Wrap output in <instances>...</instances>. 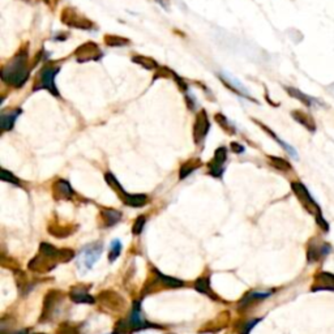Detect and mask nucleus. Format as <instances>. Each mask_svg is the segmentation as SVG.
<instances>
[{
    "label": "nucleus",
    "mask_w": 334,
    "mask_h": 334,
    "mask_svg": "<svg viewBox=\"0 0 334 334\" xmlns=\"http://www.w3.org/2000/svg\"><path fill=\"white\" fill-rule=\"evenodd\" d=\"M31 67L29 64V51L27 45L20 47V50L1 67L0 78L1 81L12 88H23L29 78Z\"/></svg>",
    "instance_id": "1"
},
{
    "label": "nucleus",
    "mask_w": 334,
    "mask_h": 334,
    "mask_svg": "<svg viewBox=\"0 0 334 334\" xmlns=\"http://www.w3.org/2000/svg\"><path fill=\"white\" fill-rule=\"evenodd\" d=\"M59 71H60V67L56 64H52V63L45 64L37 73V77L33 84V92L47 90L55 97H60L56 84H55V78L58 76Z\"/></svg>",
    "instance_id": "2"
},
{
    "label": "nucleus",
    "mask_w": 334,
    "mask_h": 334,
    "mask_svg": "<svg viewBox=\"0 0 334 334\" xmlns=\"http://www.w3.org/2000/svg\"><path fill=\"white\" fill-rule=\"evenodd\" d=\"M60 20L67 26L73 27V29H80V30H93L94 29L93 21L72 7H66L63 9Z\"/></svg>",
    "instance_id": "3"
},
{
    "label": "nucleus",
    "mask_w": 334,
    "mask_h": 334,
    "mask_svg": "<svg viewBox=\"0 0 334 334\" xmlns=\"http://www.w3.org/2000/svg\"><path fill=\"white\" fill-rule=\"evenodd\" d=\"M291 190L294 191V193L299 201L302 202V205L306 208V209L310 212L311 214L316 215V219H320L323 218V213H321V209L320 206L317 205V202L315 201V198L312 197L310 191L307 190V187L304 186L302 182H291Z\"/></svg>",
    "instance_id": "4"
},
{
    "label": "nucleus",
    "mask_w": 334,
    "mask_h": 334,
    "mask_svg": "<svg viewBox=\"0 0 334 334\" xmlns=\"http://www.w3.org/2000/svg\"><path fill=\"white\" fill-rule=\"evenodd\" d=\"M103 52L99 46L94 42H86L74 50V59L77 63H88L101 60Z\"/></svg>",
    "instance_id": "5"
},
{
    "label": "nucleus",
    "mask_w": 334,
    "mask_h": 334,
    "mask_svg": "<svg viewBox=\"0 0 334 334\" xmlns=\"http://www.w3.org/2000/svg\"><path fill=\"white\" fill-rule=\"evenodd\" d=\"M97 300L102 307H105L106 310H110V311L120 312L125 308V300L118 292L113 291V290L102 291L97 296Z\"/></svg>",
    "instance_id": "6"
},
{
    "label": "nucleus",
    "mask_w": 334,
    "mask_h": 334,
    "mask_svg": "<svg viewBox=\"0 0 334 334\" xmlns=\"http://www.w3.org/2000/svg\"><path fill=\"white\" fill-rule=\"evenodd\" d=\"M63 298V294L59 290H50L47 292L45 299H43V310L39 317V323H46L48 320L52 319L54 311L56 310V306Z\"/></svg>",
    "instance_id": "7"
},
{
    "label": "nucleus",
    "mask_w": 334,
    "mask_h": 334,
    "mask_svg": "<svg viewBox=\"0 0 334 334\" xmlns=\"http://www.w3.org/2000/svg\"><path fill=\"white\" fill-rule=\"evenodd\" d=\"M218 77L221 78L222 82H223V85H225L226 88H229V89L231 90V92H234L237 95H240V97L247 98V99H249V101H253L257 103L256 99H255V98L249 94L247 88H245V86L243 85V84H241L238 78H235L234 76L227 73V72H219V73H218Z\"/></svg>",
    "instance_id": "8"
},
{
    "label": "nucleus",
    "mask_w": 334,
    "mask_h": 334,
    "mask_svg": "<svg viewBox=\"0 0 334 334\" xmlns=\"http://www.w3.org/2000/svg\"><path fill=\"white\" fill-rule=\"evenodd\" d=\"M210 129V121L209 117L206 114L205 110H200L196 115V120L193 124V140L196 144H200L204 141L208 132Z\"/></svg>",
    "instance_id": "9"
},
{
    "label": "nucleus",
    "mask_w": 334,
    "mask_h": 334,
    "mask_svg": "<svg viewBox=\"0 0 334 334\" xmlns=\"http://www.w3.org/2000/svg\"><path fill=\"white\" fill-rule=\"evenodd\" d=\"M148 328H157V325L150 324L149 321L141 319V311H140V300H137L133 303V308L131 315L127 319V331L135 332L141 331V329H148Z\"/></svg>",
    "instance_id": "10"
},
{
    "label": "nucleus",
    "mask_w": 334,
    "mask_h": 334,
    "mask_svg": "<svg viewBox=\"0 0 334 334\" xmlns=\"http://www.w3.org/2000/svg\"><path fill=\"white\" fill-rule=\"evenodd\" d=\"M331 252H332L331 244L324 243V241H319L317 239H313V240L310 241V244H308L307 259L310 262H316V261L323 260V259H325L327 256H329V253Z\"/></svg>",
    "instance_id": "11"
},
{
    "label": "nucleus",
    "mask_w": 334,
    "mask_h": 334,
    "mask_svg": "<svg viewBox=\"0 0 334 334\" xmlns=\"http://www.w3.org/2000/svg\"><path fill=\"white\" fill-rule=\"evenodd\" d=\"M103 252V245L101 241H95L92 244H88L85 248L81 251V261L86 266V269H92L93 265L101 259V255Z\"/></svg>",
    "instance_id": "12"
},
{
    "label": "nucleus",
    "mask_w": 334,
    "mask_h": 334,
    "mask_svg": "<svg viewBox=\"0 0 334 334\" xmlns=\"http://www.w3.org/2000/svg\"><path fill=\"white\" fill-rule=\"evenodd\" d=\"M226 160H227V149L225 146L218 148L214 153L213 160L209 162V174L214 178H222L223 174V165H225Z\"/></svg>",
    "instance_id": "13"
},
{
    "label": "nucleus",
    "mask_w": 334,
    "mask_h": 334,
    "mask_svg": "<svg viewBox=\"0 0 334 334\" xmlns=\"http://www.w3.org/2000/svg\"><path fill=\"white\" fill-rule=\"evenodd\" d=\"M51 191H52V196L56 201H67V200H71L73 197V190L72 187L67 180L64 179H59L56 182L52 184L51 187Z\"/></svg>",
    "instance_id": "14"
},
{
    "label": "nucleus",
    "mask_w": 334,
    "mask_h": 334,
    "mask_svg": "<svg viewBox=\"0 0 334 334\" xmlns=\"http://www.w3.org/2000/svg\"><path fill=\"white\" fill-rule=\"evenodd\" d=\"M56 262L58 261L51 260L48 257L43 256L42 253H39V255L34 256L33 260H30L27 268H29V270H33L35 273H48L56 266Z\"/></svg>",
    "instance_id": "15"
},
{
    "label": "nucleus",
    "mask_w": 334,
    "mask_h": 334,
    "mask_svg": "<svg viewBox=\"0 0 334 334\" xmlns=\"http://www.w3.org/2000/svg\"><path fill=\"white\" fill-rule=\"evenodd\" d=\"M23 114V109H12L7 110V111H3L1 115H0V128L3 132H7V131H11L15 125L17 118Z\"/></svg>",
    "instance_id": "16"
},
{
    "label": "nucleus",
    "mask_w": 334,
    "mask_h": 334,
    "mask_svg": "<svg viewBox=\"0 0 334 334\" xmlns=\"http://www.w3.org/2000/svg\"><path fill=\"white\" fill-rule=\"evenodd\" d=\"M316 284L312 286V291L317 290H331L334 291V274L328 272H320L315 277Z\"/></svg>",
    "instance_id": "17"
},
{
    "label": "nucleus",
    "mask_w": 334,
    "mask_h": 334,
    "mask_svg": "<svg viewBox=\"0 0 334 334\" xmlns=\"http://www.w3.org/2000/svg\"><path fill=\"white\" fill-rule=\"evenodd\" d=\"M291 117L294 120L298 121L300 125H303L304 128L308 129L310 132H316L317 125H316L315 119L311 117V114L302 111V110H294V111H291Z\"/></svg>",
    "instance_id": "18"
},
{
    "label": "nucleus",
    "mask_w": 334,
    "mask_h": 334,
    "mask_svg": "<svg viewBox=\"0 0 334 334\" xmlns=\"http://www.w3.org/2000/svg\"><path fill=\"white\" fill-rule=\"evenodd\" d=\"M70 298L72 302L78 304H94L95 303V298L92 296L88 292V290L84 287H72L70 292Z\"/></svg>",
    "instance_id": "19"
},
{
    "label": "nucleus",
    "mask_w": 334,
    "mask_h": 334,
    "mask_svg": "<svg viewBox=\"0 0 334 334\" xmlns=\"http://www.w3.org/2000/svg\"><path fill=\"white\" fill-rule=\"evenodd\" d=\"M253 121H255V123H256V124L260 125L261 128L264 129L265 132L268 133L269 136L273 137V139H274V140H276L277 143H278V144H280L281 146H282V148H284L285 150H286V152H287L288 154H290V156L292 157V158H295V160H298V153H296V150H295V149H294V148H292L291 145H288L287 143H285V141L282 140V139H280V137L277 136L276 133L273 132L272 129L269 128V127H266V125H265V124H262V123H260V121H259V120H256V119H253Z\"/></svg>",
    "instance_id": "20"
},
{
    "label": "nucleus",
    "mask_w": 334,
    "mask_h": 334,
    "mask_svg": "<svg viewBox=\"0 0 334 334\" xmlns=\"http://www.w3.org/2000/svg\"><path fill=\"white\" fill-rule=\"evenodd\" d=\"M285 90L287 92V94L290 95V97L295 98V99L302 102V103H303L304 106H307V107H312L313 103H315V98L310 97L308 94L303 93L302 90L296 89V88H292V86H285Z\"/></svg>",
    "instance_id": "21"
},
{
    "label": "nucleus",
    "mask_w": 334,
    "mask_h": 334,
    "mask_svg": "<svg viewBox=\"0 0 334 334\" xmlns=\"http://www.w3.org/2000/svg\"><path fill=\"white\" fill-rule=\"evenodd\" d=\"M101 217L102 221H103V225L106 227H111V226L119 223V221L121 219V213L119 210L106 208V209L101 212Z\"/></svg>",
    "instance_id": "22"
},
{
    "label": "nucleus",
    "mask_w": 334,
    "mask_h": 334,
    "mask_svg": "<svg viewBox=\"0 0 334 334\" xmlns=\"http://www.w3.org/2000/svg\"><path fill=\"white\" fill-rule=\"evenodd\" d=\"M272 294L273 291H251L248 292V294H245V295L241 298V300L239 302V306H240V307H247V306H249V304L253 303V302L266 299V298H269Z\"/></svg>",
    "instance_id": "23"
},
{
    "label": "nucleus",
    "mask_w": 334,
    "mask_h": 334,
    "mask_svg": "<svg viewBox=\"0 0 334 334\" xmlns=\"http://www.w3.org/2000/svg\"><path fill=\"white\" fill-rule=\"evenodd\" d=\"M123 200V202H124L125 205L128 206H132V208H141V206H144L145 204H146V201H148V197H146V194H129L127 193L124 196V197L121 198Z\"/></svg>",
    "instance_id": "24"
},
{
    "label": "nucleus",
    "mask_w": 334,
    "mask_h": 334,
    "mask_svg": "<svg viewBox=\"0 0 334 334\" xmlns=\"http://www.w3.org/2000/svg\"><path fill=\"white\" fill-rule=\"evenodd\" d=\"M194 288H196L198 292H201V294H205V295L212 296L213 299H217L215 294H214V292L212 291V288H210L209 277H201V278L196 280V282H194Z\"/></svg>",
    "instance_id": "25"
},
{
    "label": "nucleus",
    "mask_w": 334,
    "mask_h": 334,
    "mask_svg": "<svg viewBox=\"0 0 334 334\" xmlns=\"http://www.w3.org/2000/svg\"><path fill=\"white\" fill-rule=\"evenodd\" d=\"M132 62L139 64V66L144 67L145 70L148 71L157 70V68L160 67L158 66V63H157L154 59L149 58V56H144V55H135V56H132Z\"/></svg>",
    "instance_id": "26"
},
{
    "label": "nucleus",
    "mask_w": 334,
    "mask_h": 334,
    "mask_svg": "<svg viewBox=\"0 0 334 334\" xmlns=\"http://www.w3.org/2000/svg\"><path fill=\"white\" fill-rule=\"evenodd\" d=\"M39 253H42L43 256L48 257L51 260L59 261V253H60V249H58L56 247H54L50 243H41L39 244Z\"/></svg>",
    "instance_id": "27"
},
{
    "label": "nucleus",
    "mask_w": 334,
    "mask_h": 334,
    "mask_svg": "<svg viewBox=\"0 0 334 334\" xmlns=\"http://www.w3.org/2000/svg\"><path fill=\"white\" fill-rule=\"evenodd\" d=\"M48 233L52 234L56 238H67L70 237L72 233H74V229L73 227H68V226H60L51 223V225H48Z\"/></svg>",
    "instance_id": "28"
},
{
    "label": "nucleus",
    "mask_w": 334,
    "mask_h": 334,
    "mask_svg": "<svg viewBox=\"0 0 334 334\" xmlns=\"http://www.w3.org/2000/svg\"><path fill=\"white\" fill-rule=\"evenodd\" d=\"M103 41L107 46L110 47H121L127 46L131 43L128 38H124V37H120V35H114V34H107L103 37Z\"/></svg>",
    "instance_id": "29"
},
{
    "label": "nucleus",
    "mask_w": 334,
    "mask_h": 334,
    "mask_svg": "<svg viewBox=\"0 0 334 334\" xmlns=\"http://www.w3.org/2000/svg\"><path fill=\"white\" fill-rule=\"evenodd\" d=\"M200 166H201L200 160H192L186 162V164H183L182 166H180V170H179V178L182 179V180L183 179H186L188 175L192 174V172Z\"/></svg>",
    "instance_id": "30"
},
{
    "label": "nucleus",
    "mask_w": 334,
    "mask_h": 334,
    "mask_svg": "<svg viewBox=\"0 0 334 334\" xmlns=\"http://www.w3.org/2000/svg\"><path fill=\"white\" fill-rule=\"evenodd\" d=\"M105 179H106V182H107V184H109V186L111 187L115 192H117L119 197L123 198L125 194H127V192L123 190V187H121V184L119 183V180L115 178V175L111 174V172H106Z\"/></svg>",
    "instance_id": "31"
},
{
    "label": "nucleus",
    "mask_w": 334,
    "mask_h": 334,
    "mask_svg": "<svg viewBox=\"0 0 334 334\" xmlns=\"http://www.w3.org/2000/svg\"><path fill=\"white\" fill-rule=\"evenodd\" d=\"M154 272H156V274L158 276V278H160L161 284L164 285V286H166V287H171V288H178V287H182L183 285V281L180 280H176V278H172V277L170 276H165V274H162V273L160 272V270H157V269H154Z\"/></svg>",
    "instance_id": "32"
},
{
    "label": "nucleus",
    "mask_w": 334,
    "mask_h": 334,
    "mask_svg": "<svg viewBox=\"0 0 334 334\" xmlns=\"http://www.w3.org/2000/svg\"><path fill=\"white\" fill-rule=\"evenodd\" d=\"M268 160H269V164L272 165L273 167H276L277 170H280V171H290L291 170V165L288 164L286 160H284V158H280V157H274V156H269Z\"/></svg>",
    "instance_id": "33"
},
{
    "label": "nucleus",
    "mask_w": 334,
    "mask_h": 334,
    "mask_svg": "<svg viewBox=\"0 0 334 334\" xmlns=\"http://www.w3.org/2000/svg\"><path fill=\"white\" fill-rule=\"evenodd\" d=\"M214 119H215V121H217L218 124L221 125L222 129H223L225 132L230 133V135H234V133H235V128H234V125L231 124V121H230L229 119L223 115V114H215Z\"/></svg>",
    "instance_id": "34"
},
{
    "label": "nucleus",
    "mask_w": 334,
    "mask_h": 334,
    "mask_svg": "<svg viewBox=\"0 0 334 334\" xmlns=\"http://www.w3.org/2000/svg\"><path fill=\"white\" fill-rule=\"evenodd\" d=\"M121 252V241L119 239H114L110 244V252H109V261L110 262H114L117 260L119 255Z\"/></svg>",
    "instance_id": "35"
},
{
    "label": "nucleus",
    "mask_w": 334,
    "mask_h": 334,
    "mask_svg": "<svg viewBox=\"0 0 334 334\" xmlns=\"http://www.w3.org/2000/svg\"><path fill=\"white\" fill-rule=\"evenodd\" d=\"M58 334H78V328L71 323H64L59 327Z\"/></svg>",
    "instance_id": "36"
},
{
    "label": "nucleus",
    "mask_w": 334,
    "mask_h": 334,
    "mask_svg": "<svg viewBox=\"0 0 334 334\" xmlns=\"http://www.w3.org/2000/svg\"><path fill=\"white\" fill-rule=\"evenodd\" d=\"M1 180L7 183H12V184H15V186L17 187H21V183H20L19 178H16L11 171L1 170Z\"/></svg>",
    "instance_id": "37"
},
{
    "label": "nucleus",
    "mask_w": 334,
    "mask_h": 334,
    "mask_svg": "<svg viewBox=\"0 0 334 334\" xmlns=\"http://www.w3.org/2000/svg\"><path fill=\"white\" fill-rule=\"evenodd\" d=\"M74 252L70 248H63L60 249L59 253V262H70L71 260H73Z\"/></svg>",
    "instance_id": "38"
},
{
    "label": "nucleus",
    "mask_w": 334,
    "mask_h": 334,
    "mask_svg": "<svg viewBox=\"0 0 334 334\" xmlns=\"http://www.w3.org/2000/svg\"><path fill=\"white\" fill-rule=\"evenodd\" d=\"M145 223H146V219H145V217L140 215V217L137 218L136 221H135V223H133L132 233L135 234V235H140V234L143 233V230H144Z\"/></svg>",
    "instance_id": "39"
},
{
    "label": "nucleus",
    "mask_w": 334,
    "mask_h": 334,
    "mask_svg": "<svg viewBox=\"0 0 334 334\" xmlns=\"http://www.w3.org/2000/svg\"><path fill=\"white\" fill-rule=\"evenodd\" d=\"M261 320H262V317H256V319H251L249 321H247V324H245L244 327L240 329V334H249L251 333V331H252L253 328L256 327L257 324L260 323Z\"/></svg>",
    "instance_id": "40"
},
{
    "label": "nucleus",
    "mask_w": 334,
    "mask_h": 334,
    "mask_svg": "<svg viewBox=\"0 0 334 334\" xmlns=\"http://www.w3.org/2000/svg\"><path fill=\"white\" fill-rule=\"evenodd\" d=\"M16 282H17V286H19L21 290H24V288L27 286L26 274L24 272H21V270H17V272H16Z\"/></svg>",
    "instance_id": "41"
},
{
    "label": "nucleus",
    "mask_w": 334,
    "mask_h": 334,
    "mask_svg": "<svg viewBox=\"0 0 334 334\" xmlns=\"http://www.w3.org/2000/svg\"><path fill=\"white\" fill-rule=\"evenodd\" d=\"M230 148H231V150H233L234 153H237V154L244 152V146L240 144H238V143H231Z\"/></svg>",
    "instance_id": "42"
},
{
    "label": "nucleus",
    "mask_w": 334,
    "mask_h": 334,
    "mask_svg": "<svg viewBox=\"0 0 334 334\" xmlns=\"http://www.w3.org/2000/svg\"><path fill=\"white\" fill-rule=\"evenodd\" d=\"M157 3L161 4L165 9H168L170 8V0H156Z\"/></svg>",
    "instance_id": "43"
},
{
    "label": "nucleus",
    "mask_w": 334,
    "mask_h": 334,
    "mask_svg": "<svg viewBox=\"0 0 334 334\" xmlns=\"http://www.w3.org/2000/svg\"><path fill=\"white\" fill-rule=\"evenodd\" d=\"M13 334H29V331H27V329H24V331H19Z\"/></svg>",
    "instance_id": "44"
},
{
    "label": "nucleus",
    "mask_w": 334,
    "mask_h": 334,
    "mask_svg": "<svg viewBox=\"0 0 334 334\" xmlns=\"http://www.w3.org/2000/svg\"><path fill=\"white\" fill-rule=\"evenodd\" d=\"M33 334H45V333H33Z\"/></svg>",
    "instance_id": "45"
}]
</instances>
